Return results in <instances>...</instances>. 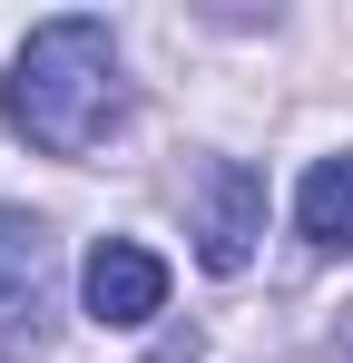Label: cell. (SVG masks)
Instances as JSON below:
<instances>
[{
    "instance_id": "1",
    "label": "cell",
    "mask_w": 353,
    "mask_h": 363,
    "mask_svg": "<svg viewBox=\"0 0 353 363\" xmlns=\"http://www.w3.org/2000/svg\"><path fill=\"white\" fill-rule=\"evenodd\" d=\"M118 108H128V89H118V40H108V20H89V10L40 20V30L20 40L10 79H0V118L20 128L40 157H89V147L118 128Z\"/></svg>"
},
{
    "instance_id": "4",
    "label": "cell",
    "mask_w": 353,
    "mask_h": 363,
    "mask_svg": "<svg viewBox=\"0 0 353 363\" xmlns=\"http://www.w3.org/2000/svg\"><path fill=\"white\" fill-rule=\"evenodd\" d=\"M50 265H59L50 226L20 216V206H0V344H40V324H50Z\"/></svg>"
},
{
    "instance_id": "2",
    "label": "cell",
    "mask_w": 353,
    "mask_h": 363,
    "mask_svg": "<svg viewBox=\"0 0 353 363\" xmlns=\"http://www.w3.org/2000/svg\"><path fill=\"white\" fill-rule=\"evenodd\" d=\"M79 295H89V314L108 334H138L147 314H167V255L138 236H99L89 265H79Z\"/></svg>"
},
{
    "instance_id": "5",
    "label": "cell",
    "mask_w": 353,
    "mask_h": 363,
    "mask_svg": "<svg viewBox=\"0 0 353 363\" xmlns=\"http://www.w3.org/2000/svg\"><path fill=\"white\" fill-rule=\"evenodd\" d=\"M294 226L314 255H353V157H314L294 186Z\"/></svg>"
},
{
    "instance_id": "3",
    "label": "cell",
    "mask_w": 353,
    "mask_h": 363,
    "mask_svg": "<svg viewBox=\"0 0 353 363\" xmlns=\"http://www.w3.org/2000/svg\"><path fill=\"white\" fill-rule=\"evenodd\" d=\"M255 236H265V177L245 157H216L206 186H196V255H206V275H245Z\"/></svg>"
}]
</instances>
